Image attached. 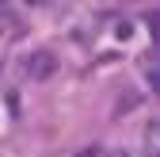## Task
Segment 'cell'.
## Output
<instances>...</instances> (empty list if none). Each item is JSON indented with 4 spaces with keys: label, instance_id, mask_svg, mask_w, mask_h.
Instances as JSON below:
<instances>
[{
    "label": "cell",
    "instance_id": "cell-1",
    "mask_svg": "<svg viewBox=\"0 0 160 157\" xmlns=\"http://www.w3.org/2000/svg\"><path fill=\"white\" fill-rule=\"evenodd\" d=\"M53 73H57V57L50 50H34L27 57V77H31V81H50Z\"/></svg>",
    "mask_w": 160,
    "mask_h": 157
},
{
    "label": "cell",
    "instance_id": "cell-2",
    "mask_svg": "<svg viewBox=\"0 0 160 157\" xmlns=\"http://www.w3.org/2000/svg\"><path fill=\"white\" fill-rule=\"evenodd\" d=\"M23 35V19L12 8H0V38H19Z\"/></svg>",
    "mask_w": 160,
    "mask_h": 157
},
{
    "label": "cell",
    "instance_id": "cell-3",
    "mask_svg": "<svg viewBox=\"0 0 160 157\" xmlns=\"http://www.w3.org/2000/svg\"><path fill=\"white\" fill-rule=\"evenodd\" d=\"M141 146H145V157H160V119H152V123L145 127Z\"/></svg>",
    "mask_w": 160,
    "mask_h": 157
},
{
    "label": "cell",
    "instance_id": "cell-4",
    "mask_svg": "<svg viewBox=\"0 0 160 157\" xmlns=\"http://www.w3.org/2000/svg\"><path fill=\"white\" fill-rule=\"evenodd\" d=\"M149 31H152V38L160 42V12H152V15H149Z\"/></svg>",
    "mask_w": 160,
    "mask_h": 157
},
{
    "label": "cell",
    "instance_id": "cell-5",
    "mask_svg": "<svg viewBox=\"0 0 160 157\" xmlns=\"http://www.w3.org/2000/svg\"><path fill=\"white\" fill-rule=\"evenodd\" d=\"M149 84L160 92V65H156V69H149Z\"/></svg>",
    "mask_w": 160,
    "mask_h": 157
},
{
    "label": "cell",
    "instance_id": "cell-6",
    "mask_svg": "<svg viewBox=\"0 0 160 157\" xmlns=\"http://www.w3.org/2000/svg\"><path fill=\"white\" fill-rule=\"evenodd\" d=\"M103 157H130L126 149H111V153H103Z\"/></svg>",
    "mask_w": 160,
    "mask_h": 157
}]
</instances>
